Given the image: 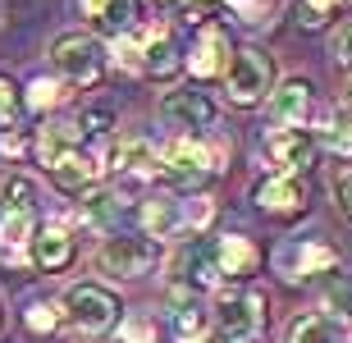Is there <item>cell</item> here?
Here are the masks:
<instances>
[{"label":"cell","instance_id":"cell-28","mask_svg":"<svg viewBox=\"0 0 352 343\" xmlns=\"http://www.w3.org/2000/svg\"><path fill=\"white\" fill-rule=\"evenodd\" d=\"M119 339L124 343H156V320L142 316V311H133V316L119 325Z\"/></svg>","mask_w":352,"mask_h":343},{"label":"cell","instance_id":"cell-3","mask_svg":"<svg viewBox=\"0 0 352 343\" xmlns=\"http://www.w3.org/2000/svg\"><path fill=\"white\" fill-rule=\"evenodd\" d=\"M65 311L82 334H105L119 316V302H115V293L101 289V284H74L65 293Z\"/></svg>","mask_w":352,"mask_h":343},{"label":"cell","instance_id":"cell-2","mask_svg":"<svg viewBox=\"0 0 352 343\" xmlns=\"http://www.w3.org/2000/svg\"><path fill=\"white\" fill-rule=\"evenodd\" d=\"M51 60H55V69H60V78L78 82V87L96 82V78H101V69H105L101 41H96V37H82V32H69V37L55 41V46H51Z\"/></svg>","mask_w":352,"mask_h":343},{"label":"cell","instance_id":"cell-34","mask_svg":"<svg viewBox=\"0 0 352 343\" xmlns=\"http://www.w3.org/2000/svg\"><path fill=\"white\" fill-rule=\"evenodd\" d=\"M325 142L339 151V156H352V124H339V129L325 133Z\"/></svg>","mask_w":352,"mask_h":343},{"label":"cell","instance_id":"cell-22","mask_svg":"<svg viewBox=\"0 0 352 343\" xmlns=\"http://www.w3.org/2000/svg\"><path fill=\"white\" fill-rule=\"evenodd\" d=\"M183 279L188 284H197V289H210L215 279H220V265H215V247H192L188 256L179 261Z\"/></svg>","mask_w":352,"mask_h":343},{"label":"cell","instance_id":"cell-18","mask_svg":"<svg viewBox=\"0 0 352 343\" xmlns=\"http://www.w3.org/2000/svg\"><path fill=\"white\" fill-rule=\"evenodd\" d=\"M179 69H183L179 46H174L165 32H151V37H146V51H142V74H151V78H174Z\"/></svg>","mask_w":352,"mask_h":343},{"label":"cell","instance_id":"cell-13","mask_svg":"<svg viewBox=\"0 0 352 343\" xmlns=\"http://www.w3.org/2000/svg\"><path fill=\"white\" fill-rule=\"evenodd\" d=\"M32 261H37L46 275L65 270V265L74 261V238H69L60 225H46L37 238H32Z\"/></svg>","mask_w":352,"mask_h":343},{"label":"cell","instance_id":"cell-36","mask_svg":"<svg viewBox=\"0 0 352 343\" xmlns=\"http://www.w3.org/2000/svg\"><path fill=\"white\" fill-rule=\"evenodd\" d=\"M334 197H339V211L352 215V174H343L339 184H334Z\"/></svg>","mask_w":352,"mask_h":343},{"label":"cell","instance_id":"cell-25","mask_svg":"<svg viewBox=\"0 0 352 343\" xmlns=\"http://www.w3.org/2000/svg\"><path fill=\"white\" fill-rule=\"evenodd\" d=\"M174 339L179 343H206V311L201 307H179L174 311Z\"/></svg>","mask_w":352,"mask_h":343},{"label":"cell","instance_id":"cell-19","mask_svg":"<svg viewBox=\"0 0 352 343\" xmlns=\"http://www.w3.org/2000/svg\"><path fill=\"white\" fill-rule=\"evenodd\" d=\"M142 225H146V234H156V238L179 234L183 229V201H170V197L146 201L142 206Z\"/></svg>","mask_w":352,"mask_h":343},{"label":"cell","instance_id":"cell-14","mask_svg":"<svg viewBox=\"0 0 352 343\" xmlns=\"http://www.w3.org/2000/svg\"><path fill=\"white\" fill-rule=\"evenodd\" d=\"M82 14L101 32L119 37V32H133V23H138V0H82Z\"/></svg>","mask_w":352,"mask_h":343},{"label":"cell","instance_id":"cell-24","mask_svg":"<svg viewBox=\"0 0 352 343\" xmlns=\"http://www.w3.org/2000/svg\"><path fill=\"white\" fill-rule=\"evenodd\" d=\"M288 343H343V334L329 316H302V320H293Z\"/></svg>","mask_w":352,"mask_h":343},{"label":"cell","instance_id":"cell-26","mask_svg":"<svg viewBox=\"0 0 352 343\" xmlns=\"http://www.w3.org/2000/svg\"><path fill=\"white\" fill-rule=\"evenodd\" d=\"M82 215H87V225H110L119 215V197L115 192H87V201H82Z\"/></svg>","mask_w":352,"mask_h":343},{"label":"cell","instance_id":"cell-38","mask_svg":"<svg viewBox=\"0 0 352 343\" xmlns=\"http://www.w3.org/2000/svg\"><path fill=\"white\" fill-rule=\"evenodd\" d=\"M343 101H348V110H352V82H348V92H343Z\"/></svg>","mask_w":352,"mask_h":343},{"label":"cell","instance_id":"cell-23","mask_svg":"<svg viewBox=\"0 0 352 343\" xmlns=\"http://www.w3.org/2000/svg\"><path fill=\"white\" fill-rule=\"evenodd\" d=\"M115 160L124 165V170H133V174H156L160 170V151L146 142V137H133V142L115 146Z\"/></svg>","mask_w":352,"mask_h":343},{"label":"cell","instance_id":"cell-6","mask_svg":"<svg viewBox=\"0 0 352 343\" xmlns=\"http://www.w3.org/2000/svg\"><path fill=\"white\" fill-rule=\"evenodd\" d=\"M220 325L224 339H256V330L265 325V302L256 293H220Z\"/></svg>","mask_w":352,"mask_h":343},{"label":"cell","instance_id":"cell-31","mask_svg":"<svg viewBox=\"0 0 352 343\" xmlns=\"http://www.w3.org/2000/svg\"><path fill=\"white\" fill-rule=\"evenodd\" d=\"M28 325H32L37 334L55 330V325H60V307H51V302H32V307H28Z\"/></svg>","mask_w":352,"mask_h":343},{"label":"cell","instance_id":"cell-33","mask_svg":"<svg viewBox=\"0 0 352 343\" xmlns=\"http://www.w3.org/2000/svg\"><path fill=\"white\" fill-rule=\"evenodd\" d=\"M14 115H19V87L0 78V124H14Z\"/></svg>","mask_w":352,"mask_h":343},{"label":"cell","instance_id":"cell-21","mask_svg":"<svg viewBox=\"0 0 352 343\" xmlns=\"http://www.w3.org/2000/svg\"><path fill=\"white\" fill-rule=\"evenodd\" d=\"M0 201H5V215L10 211L32 215V206H37V184H32L28 174H10V179H0Z\"/></svg>","mask_w":352,"mask_h":343},{"label":"cell","instance_id":"cell-4","mask_svg":"<svg viewBox=\"0 0 352 343\" xmlns=\"http://www.w3.org/2000/svg\"><path fill=\"white\" fill-rule=\"evenodd\" d=\"M224 78H229V101H234V106H256V101L270 92L274 69H270V60H265L256 46H248V51H234Z\"/></svg>","mask_w":352,"mask_h":343},{"label":"cell","instance_id":"cell-39","mask_svg":"<svg viewBox=\"0 0 352 343\" xmlns=\"http://www.w3.org/2000/svg\"><path fill=\"white\" fill-rule=\"evenodd\" d=\"M183 5H210V0H183Z\"/></svg>","mask_w":352,"mask_h":343},{"label":"cell","instance_id":"cell-8","mask_svg":"<svg viewBox=\"0 0 352 343\" xmlns=\"http://www.w3.org/2000/svg\"><path fill=\"white\" fill-rule=\"evenodd\" d=\"M160 115L170 119V124H179V129L201 133V129L215 124V101L206 92H170L160 101Z\"/></svg>","mask_w":352,"mask_h":343},{"label":"cell","instance_id":"cell-1","mask_svg":"<svg viewBox=\"0 0 352 343\" xmlns=\"http://www.w3.org/2000/svg\"><path fill=\"white\" fill-rule=\"evenodd\" d=\"M220 170V146H201L192 137H179V142L160 146V174L179 188H192L201 184L206 174Z\"/></svg>","mask_w":352,"mask_h":343},{"label":"cell","instance_id":"cell-12","mask_svg":"<svg viewBox=\"0 0 352 343\" xmlns=\"http://www.w3.org/2000/svg\"><path fill=\"white\" fill-rule=\"evenodd\" d=\"M307 110H311V87H307L302 78L279 82V92L270 96V119H274V124H284V129L302 124V119H307Z\"/></svg>","mask_w":352,"mask_h":343},{"label":"cell","instance_id":"cell-11","mask_svg":"<svg viewBox=\"0 0 352 343\" xmlns=\"http://www.w3.org/2000/svg\"><path fill=\"white\" fill-rule=\"evenodd\" d=\"M302 201H307V192H302V184L293 174H274V179H265L256 188V206L270 211V215H298Z\"/></svg>","mask_w":352,"mask_h":343},{"label":"cell","instance_id":"cell-20","mask_svg":"<svg viewBox=\"0 0 352 343\" xmlns=\"http://www.w3.org/2000/svg\"><path fill=\"white\" fill-rule=\"evenodd\" d=\"M23 247H32V215L10 211L0 225V256L5 261H23Z\"/></svg>","mask_w":352,"mask_h":343},{"label":"cell","instance_id":"cell-32","mask_svg":"<svg viewBox=\"0 0 352 343\" xmlns=\"http://www.w3.org/2000/svg\"><path fill=\"white\" fill-rule=\"evenodd\" d=\"M210 215H215V206H210L206 197L183 201V229H206V225H210Z\"/></svg>","mask_w":352,"mask_h":343},{"label":"cell","instance_id":"cell-35","mask_svg":"<svg viewBox=\"0 0 352 343\" xmlns=\"http://www.w3.org/2000/svg\"><path fill=\"white\" fill-rule=\"evenodd\" d=\"M334 55H339V65H348V69H352V23L334 32Z\"/></svg>","mask_w":352,"mask_h":343},{"label":"cell","instance_id":"cell-37","mask_svg":"<svg viewBox=\"0 0 352 343\" xmlns=\"http://www.w3.org/2000/svg\"><path fill=\"white\" fill-rule=\"evenodd\" d=\"M82 129L105 133V129H110V110H87V115H82Z\"/></svg>","mask_w":352,"mask_h":343},{"label":"cell","instance_id":"cell-7","mask_svg":"<svg viewBox=\"0 0 352 343\" xmlns=\"http://www.w3.org/2000/svg\"><path fill=\"white\" fill-rule=\"evenodd\" d=\"M265 156L279 165V174H293V170H302V165H311L316 137L307 129H274L270 137H265Z\"/></svg>","mask_w":352,"mask_h":343},{"label":"cell","instance_id":"cell-9","mask_svg":"<svg viewBox=\"0 0 352 343\" xmlns=\"http://www.w3.org/2000/svg\"><path fill=\"white\" fill-rule=\"evenodd\" d=\"M229 60H234L229 37H224L220 27H206V32L197 37L192 55H188V69H192L197 78H215V74H229Z\"/></svg>","mask_w":352,"mask_h":343},{"label":"cell","instance_id":"cell-16","mask_svg":"<svg viewBox=\"0 0 352 343\" xmlns=\"http://www.w3.org/2000/svg\"><path fill=\"white\" fill-rule=\"evenodd\" d=\"M96 174H101V160L87 156V151H74V156H65V160L51 170V179L65 188V192H82V188L96 184Z\"/></svg>","mask_w":352,"mask_h":343},{"label":"cell","instance_id":"cell-10","mask_svg":"<svg viewBox=\"0 0 352 343\" xmlns=\"http://www.w3.org/2000/svg\"><path fill=\"white\" fill-rule=\"evenodd\" d=\"M215 265H220V275L243 279L261 265V252H256V243H252L248 234H224L220 243H215Z\"/></svg>","mask_w":352,"mask_h":343},{"label":"cell","instance_id":"cell-15","mask_svg":"<svg viewBox=\"0 0 352 343\" xmlns=\"http://www.w3.org/2000/svg\"><path fill=\"white\" fill-rule=\"evenodd\" d=\"M334 252L325 247V243H298V247L279 252V265H284L288 279H302V275H316V270H334Z\"/></svg>","mask_w":352,"mask_h":343},{"label":"cell","instance_id":"cell-5","mask_svg":"<svg viewBox=\"0 0 352 343\" xmlns=\"http://www.w3.org/2000/svg\"><path fill=\"white\" fill-rule=\"evenodd\" d=\"M156 256H160V247L151 243V238H133V234L105 238V243H101V252H96L101 270H110V275H119V279L146 275V270L156 265Z\"/></svg>","mask_w":352,"mask_h":343},{"label":"cell","instance_id":"cell-29","mask_svg":"<svg viewBox=\"0 0 352 343\" xmlns=\"http://www.w3.org/2000/svg\"><path fill=\"white\" fill-rule=\"evenodd\" d=\"M60 96H65V87H60L55 78H37L32 87H28V106H32V110H46V106H55Z\"/></svg>","mask_w":352,"mask_h":343},{"label":"cell","instance_id":"cell-17","mask_svg":"<svg viewBox=\"0 0 352 343\" xmlns=\"http://www.w3.org/2000/svg\"><path fill=\"white\" fill-rule=\"evenodd\" d=\"M82 133L74 129V124H51V129H41V137H37V151H41V165L46 170H55L65 156H74V151H82Z\"/></svg>","mask_w":352,"mask_h":343},{"label":"cell","instance_id":"cell-30","mask_svg":"<svg viewBox=\"0 0 352 343\" xmlns=\"http://www.w3.org/2000/svg\"><path fill=\"white\" fill-rule=\"evenodd\" d=\"M339 5H348V0H302V23H307V27H320L329 14L339 10Z\"/></svg>","mask_w":352,"mask_h":343},{"label":"cell","instance_id":"cell-27","mask_svg":"<svg viewBox=\"0 0 352 343\" xmlns=\"http://www.w3.org/2000/svg\"><path fill=\"white\" fill-rule=\"evenodd\" d=\"M325 311L339 316V320L352 316V279H334V284L325 289Z\"/></svg>","mask_w":352,"mask_h":343}]
</instances>
